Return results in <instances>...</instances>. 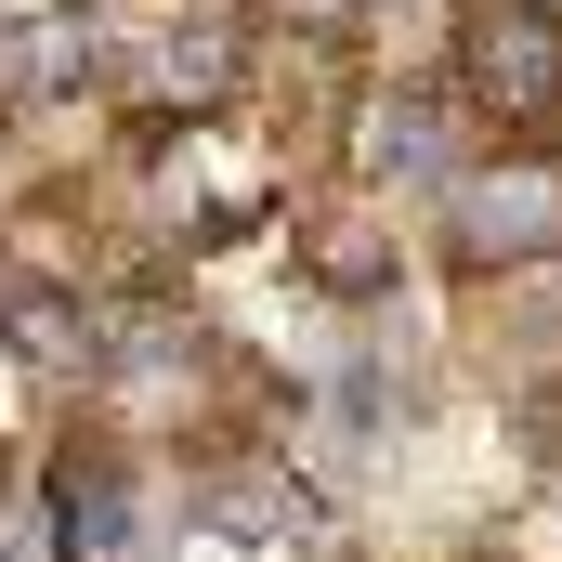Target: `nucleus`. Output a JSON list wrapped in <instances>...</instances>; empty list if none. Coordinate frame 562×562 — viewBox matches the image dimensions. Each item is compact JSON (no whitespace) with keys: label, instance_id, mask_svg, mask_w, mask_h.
I'll return each instance as SVG.
<instances>
[{"label":"nucleus","instance_id":"f257e3e1","mask_svg":"<svg viewBox=\"0 0 562 562\" xmlns=\"http://www.w3.org/2000/svg\"><path fill=\"white\" fill-rule=\"evenodd\" d=\"M458 79H471V105H497L510 132H537V119H562V26L537 0H484L471 40H458Z\"/></svg>","mask_w":562,"mask_h":562},{"label":"nucleus","instance_id":"f03ea898","mask_svg":"<svg viewBox=\"0 0 562 562\" xmlns=\"http://www.w3.org/2000/svg\"><path fill=\"white\" fill-rule=\"evenodd\" d=\"M550 223H562V183H550V170H510V183H471V249H484V262L537 249Z\"/></svg>","mask_w":562,"mask_h":562},{"label":"nucleus","instance_id":"7ed1b4c3","mask_svg":"<svg viewBox=\"0 0 562 562\" xmlns=\"http://www.w3.org/2000/svg\"><path fill=\"white\" fill-rule=\"evenodd\" d=\"M13 353H26L40 380L92 367V327H79V301H53V288H13Z\"/></svg>","mask_w":562,"mask_h":562},{"label":"nucleus","instance_id":"20e7f679","mask_svg":"<svg viewBox=\"0 0 562 562\" xmlns=\"http://www.w3.org/2000/svg\"><path fill=\"white\" fill-rule=\"evenodd\" d=\"M66 524H79V550H119V537H132V497H119L105 458H92V471L66 458Z\"/></svg>","mask_w":562,"mask_h":562},{"label":"nucleus","instance_id":"39448f33","mask_svg":"<svg viewBox=\"0 0 562 562\" xmlns=\"http://www.w3.org/2000/svg\"><path fill=\"white\" fill-rule=\"evenodd\" d=\"M314 276L327 288H380L393 276V236L380 223H314Z\"/></svg>","mask_w":562,"mask_h":562},{"label":"nucleus","instance_id":"423d86ee","mask_svg":"<svg viewBox=\"0 0 562 562\" xmlns=\"http://www.w3.org/2000/svg\"><path fill=\"white\" fill-rule=\"evenodd\" d=\"M431 157H445V144H431L419 105H380V119H367V170H431Z\"/></svg>","mask_w":562,"mask_h":562},{"label":"nucleus","instance_id":"0eeeda50","mask_svg":"<svg viewBox=\"0 0 562 562\" xmlns=\"http://www.w3.org/2000/svg\"><path fill=\"white\" fill-rule=\"evenodd\" d=\"M0 562H66V537H53L40 510H0Z\"/></svg>","mask_w":562,"mask_h":562}]
</instances>
